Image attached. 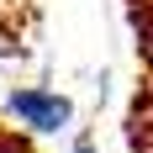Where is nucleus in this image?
I'll return each instance as SVG.
<instances>
[{"label":"nucleus","instance_id":"nucleus-1","mask_svg":"<svg viewBox=\"0 0 153 153\" xmlns=\"http://www.w3.org/2000/svg\"><path fill=\"white\" fill-rule=\"evenodd\" d=\"M5 111H11V122H21L27 132H69L74 127V100L58 90H42V85H21V90L5 95Z\"/></svg>","mask_w":153,"mask_h":153},{"label":"nucleus","instance_id":"nucleus-2","mask_svg":"<svg viewBox=\"0 0 153 153\" xmlns=\"http://www.w3.org/2000/svg\"><path fill=\"white\" fill-rule=\"evenodd\" d=\"M74 153H95V137H90V132H79V137H74Z\"/></svg>","mask_w":153,"mask_h":153}]
</instances>
